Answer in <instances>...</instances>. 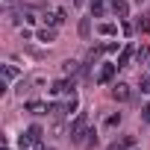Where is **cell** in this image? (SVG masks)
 <instances>
[{
    "label": "cell",
    "instance_id": "6da1fadb",
    "mask_svg": "<svg viewBox=\"0 0 150 150\" xmlns=\"http://www.w3.org/2000/svg\"><path fill=\"white\" fill-rule=\"evenodd\" d=\"M86 132H88V115H86V112H77V118H74L71 127H68V138H71L74 144H83Z\"/></svg>",
    "mask_w": 150,
    "mask_h": 150
},
{
    "label": "cell",
    "instance_id": "7a4b0ae2",
    "mask_svg": "<svg viewBox=\"0 0 150 150\" xmlns=\"http://www.w3.org/2000/svg\"><path fill=\"white\" fill-rule=\"evenodd\" d=\"M115 71H118V62H103L100 71H97V83L100 86H109L115 80Z\"/></svg>",
    "mask_w": 150,
    "mask_h": 150
},
{
    "label": "cell",
    "instance_id": "3957f363",
    "mask_svg": "<svg viewBox=\"0 0 150 150\" xmlns=\"http://www.w3.org/2000/svg\"><path fill=\"white\" fill-rule=\"evenodd\" d=\"M65 18H68L65 9H47V12H44V24H47V27H62Z\"/></svg>",
    "mask_w": 150,
    "mask_h": 150
},
{
    "label": "cell",
    "instance_id": "277c9868",
    "mask_svg": "<svg viewBox=\"0 0 150 150\" xmlns=\"http://www.w3.org/2000/svg\"><path fill=\"white\" fill-rule=\"evenodd\" d=\"M74 86H77V83H74V77H71V80H56V83L50 86V94H71Z\"/></svg>",
    "mask_w": 150,
    "mask_h": 150
},
{
    "label": "cell",
    "instance_id": "5b68a950",
    "mask_svg": "<svg viewBox=\"0 0 150 150\" xmlns=\"http://www.w3.org/2000/svg\"><path fill=\"white\" fill-rule=\"evenodd\" d=\"M112 97H115L118 103L129 100V86H127V83H115V86H112Z\"/></svg>",
    "mask_w": 150,
    "mask_h": 150
},
{
    "label": "cell",
    "instance_id": "8992f818",
    "mask_svg": "<svg viewBox=\"0 0 150 150\" xmlns=\"http://www.w3.org/2000/svg\"><path fill=\"white\" fill-rule=\"evenodd\" d=\"M65 115H77V106H80V97H77V91H71L68 97H65Z\"/></svg>",
    "mask_w": 150,
    "mask_h": 150
},
{
    "label": "cell",
    "instance_id": "52a82bcc",
    "mask_svg": "<svg viewBox=\"0 0 150 150\" xmlns=\"http://www.w3.org/2000/svg\"><path fill=\"white\" fill-rule=\"evenodd\" d=\"M132 53H135V50H132V44H124V47H121V53H118V68H127V65H129V59H132Z\"/></svg>",
    "mask_w": 150,
    "mask_h": 150
},
{
    "label": "cell",
    "instance_id": "ba28073f",
    "mask_svg": "<svg viewBox=\"0 0 150 150\" xmlns=\"http://www.w3.org/2000/svg\"><path fill=\"white\" fill-rule=\"evenodd\" d=\"M112 12L124 21V18L129 15V3H127V0H112Z\"/></svg>",
    "mask_w": 150,
    "mask_h": 150
},
{
    "label": "cell",
    "instance_id": "9c48e42d",
    "mask_svg": "<svg viewBox=\"0 0 150 150\" xmlns=\"http://www.w3.org/2000/svg\"><path fill=\"white\" fill-rule=\"evenodd\" d=\"M38 41H44V44H50V41H56V27H41L38 33Z\"/></svg>",
    "mask_w": 150,
    "mask_h": 150
},
{
    "label": "cell",
    "instance_id": "30bf717a",
    "mask_svg": "<svg viewBox=\"0 0 150 150\" xmlns=\"http://www.w3.org/2000/svg\"><path fill=\"white\" fill-rule=\"evenodd\" d=\"M62 71H65V77H77V74H80V62L65 59V62H62Z\"/></svg>",
    "mask_w": 150,
    "mask_h": 150
},
{
    "label": "cell",
    "instance_id": "8fae6325",
    "mask_svg": "<svg viewBox=\"0 0 150 150\" xmlns=\"http://www.w3.org/2000/svg\"><path fill=\"white\" fill-rule=\"evenodd\" d=\"M35 24V15H33V9H18V15H15V24Z\"/></svg>",
    "mask_w": 150,
    "mask_h": 150
},
{
    "label": "cell",
    "instance_id": "7c38bea8",
    "mask_svg": "<svg viewBox=\"0 0 150 150\" xmlns=\"http://www.w3.org/2000/svg\"><path fill=\"white\" fill-rule=\"evenodd\" d=\"M27 135H30V141H33V144H41V138H44V129H41L38 124H33V127L27 129Z\"/></svg>",
    "mask_w": 150,
    "mask_h": 150
},
{
    "label": "cell",
    "instance_id": "4fadbf2b",
    "mask_svg": "<svg viewBox=\"0 0 150 150\" xmlns=\"http://www.w3.org/2000/svg\"><path fill=\"white\" fill-rule=\"evenodd\" d=\"M0 71H3V80H6V83L18 80V74H21V71H18L15 65H0Z\"/></svg>",
    "mask_w": 150,
    "mask_h": 150
},
{
    "label": "cell",
    "instance_id": "5bb4252c",
    "mask_svg": "<svg viewBox=\"0 0 150 150\" xmlns=\"http://www.w3.org/2000/svg\"><path fill=\"white\" fill-rule=\"evenodd\" d=\"M94 144H97V129L88 127V132H86V138H83V147H86V150H94Z\"/></svg>",
    "mask_w": 150,
    "mask_h": 150
},
{
    "label": "cell",
    "instance_id": "9a60e30c",
    "mask_svg": "<svg viewBox=\"0 0 150 150\" xmlns=\"http://www.w3.org/2000/svg\"><path fill=\"white\" fill-rule=\"evenodd\" d=\"M97 33H100V35H106V38H112V35H118V27H115V24H100V27H97Z\"/></svg>",
    "mask_w": 150,
    "mask_h": 150
},
{
    "label": "cell",
    "instance_id": "2e32d148",
    "mask_svg": "<svg viewBox=\"0 0 150 150\" xmlns=\"http://www.w3.org/2000/svg\"><path fill=\"white\" fill-rule=\"evenodd\" d=\"M88 9L94 18H103V0H88Z\"/></svg>",
    "mask_w": 150,
    "mask_h": 150
},
{
    "label": "cell",
    "instance_id": "e0dca14e",
    "mask_svg": "<svg viewBox=\"0 0 150 150\" xmlns=\"http://www.w3.org/2000/svg\"><path fill=\"white\" fill-rule=\"evenodd\" d=\"M88 33H91V21H88V18H83V21H80V35H83V38H88Z\"/></svg>",
    "mask_w": 150,
    "mask_h": 150
},
{
    "label": "cell",
    "instance_id": "ac0fdd59",
    "mask_svg": "<svg viewBox=\"0 0 150 150\" xmlns=\"http://www.w3.org/2000/svg\"><path fill=\"white\" fill-rule=\"evenodd\" d=\"M135 59H138V62H144V59H150V50H147V47L141 44V47L135 50Z\"/></svg>",
    "mask_w": 150,
    "mask_h": 150
},
{
    "label": "cell",
    "instance_id": "d6986e66",
    "mask_svg": "<svg viewBox=\"0 0 150 150\" xmlns=\"http://www.w3.org/2000/svg\"><path fill=\"white\" fill-rule=\"evenodd\" d=\"M27 109H30V112H41L44 103H38V100H27Z\"/></svg>",
    "mask_w": 150,
    "mask_h": 150
},
{
    "label": "cell",
    "instance_id": "ffe728a7",
    "mask_svg": "<svg viewBox=\"0 0 150 150\" xmlns=\"http://www.w3.org/2000/svg\"><path fill=\"white\" fill-rule=\"evenodd\" d=\"M118 124H121V115H109V118H106V127H109V129L118 127Z\"/></svg>",
    "mask_w": 150,
    "mask_h": 150
},
{
    "label": "cell",
    "instance_id": "44dd1931",
    "mask_svg": "<svg viewBox=\"0 0 150 150\" xmlns=\"http://www.w3.org/2000/svg\"><path fill=\"white\" fill-rule=\"evenodd\" d=\"M127 147H129V144H127V141H112V144H109V147H106V150H127Z\"/></svg>",
    "mask_w": 150,
    "mask_h": 150
},
{
    "label": "cell",
    "instance_id": "7402d4cb",
    "mask_svg": "<svg viewBox=\"0 0 150 150\" xmlns=\"http://www.w3.org/2000/svg\"><path fill=\"white\" fill-rule=\"evenodd\" d=\"M115 50H118V41H106L103 44V53H115Z\"/></svg>",
    "mask_w": 150,
    "mask_h": 150
},
{
    "label": "cell",
    "instance_id": "603a6c76",
    "mask_svg": "<svg viewBox=\"0 0 150 150\" xmlns=\"http://www.w3.org/2000/svg\"><path fill=\"white\" fill-rule=\"evenodd\" d=\"M138 30H141V33H147V30H150V21H147V18H141V21H138Z\"/></svg>",
    "mask_w": 150,
    "mask_h": 150
},
{
    "label": "cell",
    "instance_id": "cb8c5ba5",
    "mask_svg": "<svg viewBox=\"0 0 150 150\" xmlns=\"http://www.w3.org/2000/svg\"><path fill=\"white\" fill-rule=\"evenodd\" d=\"M141 121H147V124H150V103L141 109Z\"/></svg>",
    "mask_w": 150,
    "mask_h": 150
},
{
    "label": "cell",
    "instance_id": "d4e9b609",
    "mask_svg": "<svg viewBox=\"0 0 150 150\" xmlns=\"http://www.w3.org/2000/svg\"><path fill=\"white\" fill-rule=\"evenodd\" d=\"M141 91H150V80H147V77L141 80Z\"/></svg>",
    "mask_w": 150,
    "mask_h": 150
},
{
    "label": "cell",
    "instance_id": "484cf974",
    "mask_svg": "<svg viewBox=\"0 0 150 150\" xmlns=\"http://www.w3.org/2000/svg\"><path fill=\"white\" fill-rule=\"evenodd\" d=\"M83 3H86V0H74V6H83Z\"/></svg>",
    "mask_w": 150,
    "mask_h": 150
},
{
    "label": "cell",
    "instance_id": "4316f807",
    "mask_svg": "<svg viewBox=\"0 0 150 150\" xmlns=\"http://www.w3.org/2000/svg\"><path fill=\"white\" fill-rule=\"evenodd\" d=\"M35 150H50V147H41V144H35Z\"/></svg>",
    "mask_w": 150,
    "mask_h": 150
},
{
    "label": "cell",
    "instance_id": "83f0119b",
    "mask_svg": "<svg viewBox=\"0 0 150 150\" xmlns=\"http://www.w3.org/2000/svg\"><path fill=\"white\" fill-rule=\"evenodd\" d=\"M3 3H15V0H3Z\"/></svg>",
    "mask_w": 150,
    "mask_h": 150
}]
</instances>
